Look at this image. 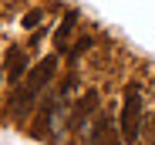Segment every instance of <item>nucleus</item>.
<instances>
[{"instance_id":"1","label":"nucleus","mask_w":155,"mask_h":145,"mask_svg":"<svg viewBox=\"0 0 155 145\" xmlns=\"http://www.w3.org/2000/svg\"><path fill=\"white\" fill-rule=\"evenodd\" d=\"M118 132L125 145H138L142 135V91L138 84H125V101H121V118H118Z\"/></svg>"},{"instance_id":"11","label":"nucleus","mask_w":155,"mask_h":145,"mask_svg":"<svg viewBox=\"0 0 155 145\" xmlns=\"http://www.w3.org/2000/svg\"><path fill=\"white\" fill-rule=\"evenodd\" d=\"M44 34H47V24H44V27H37V31L31 34V44H37V41H44Z\"/></svg>"},{"instance_id":"8","label":"nucleus","mask_w":155,"mask_h":145,"mask_svg":"<svg viewBox=\"0 0 155 145\" xmlns=\"http://www.w3.org/2000/svg\"><path fill=\"white\" fill-rule=\"evenodd\" d=\"M91 47H94V37H88V34H84V37H78V41L68 47V61H71V64H78V61H81V58L91 51Z\"/></svg>"},{"instance_id":"4","label":"nucleus","mask_w":155,"mask_h":145,"mask_svg":"<svg viewBox=\"0 0 155 145\" xmlns=\"http://www.w3.org/2000/svg\"><path fill=\"white\" fill-rule=\"evenodd\" d=\"M115 132V118L108 111H98V118L88 125V145H121V135Z\"/></svg>"},{"instance_id":"6","label":"nucleus","mask_w":155,"mask_h":145,"mask_svg":"<svg viewBox=\"0 0 155 145\" xmlns=\"http://www.w3.org/2000/svg\"><path fill=\"white\" fill-rule=\"evenodd\" d=\"M27 68H31V58L24 54L20 47H10V51H7V81H10L14 88H20L24 74H27Z\"/></svg>"},{"instance_id":"5","label":"nucleus","mask_w":155,"mask_h":145,"mask_svg":"<svg viewBox=\"0 0 155 145\" xmlns=\"http://www.w3.org/2000/svg\"><path fill=\"white\" fill-rule=\"evenodd\" d=\"M58 64H61V54H47V58H41L34 68H31V88H37V91H44L47 84H51V78H58Z\"/></svg>"},{"instance_id":"10","label":"nucleus","mask_w":155,"mask_h":145,"mask_svg":"<svg viewBox=\"0 0 155 145\" xmlns=\"http://www.w3.org/2000/svg\"><path fill=\"white\" fill-rule=\"evenodd\" d=\"M74 88H78V74H74V71H68V74H64V81H61V88H58V94H61V98H68Z\"/></svg>"},{"instance_id":"7","label":"nucleus","mask_w":155,"mask_h":145,"mask_svg":"<svg viewBox=\"0 0 155 145\" xmlns=\"http://www.w3.org/2000/svg\"><path fill=\"white\" fill-rule=\"evenodd\" d=\"M74 27H78V10H68L54 31V51L58 54H68V37L74 34Z\"/></svg>"},{"instance_id":"9","label":"nucleus","mask_w":155,"mask_h":145,"mask_svg":"<svg viewBox=\"0 0 155 145\" xmlns=\"http://www.w3.org/2000/svg\"><path fill=\"white\" fill-rule=\"evenodd\" d=\"M20 27H24V31H37V27H44V10H41V7H31L27 14L20 17Z\"/></svg>"},{"instance_id":"2","label":"nucleus","mask_w":155,"mask_h":145,"mask_svg":"<svg viewBox=\"0 0 155 145\" xmlns=\"http://www.w3.org/2000/svg\"><path fill=\"white\" fill-rule=\"evenodd\" d=\"M98 118V91L88 88L81 98H78L71 108H68V132H88V122Z\"/></svg>"},{"instance_id":"3","label":"nucleus","mask_w":155,"mask_h":145,"mask_svg":"<svg viewBox=\"0 0 155 145\" xmlns=\"http://www.w3.org/2000/svg\"><path fill=\"white\" fill-rule=\"evenodd\" d=\"M10 108V118L14 122H24L31 111H37L41 108V91L37 88H31V84H20V88H14V94H10V101H7Z\"/></svg>"}]
</instances>
